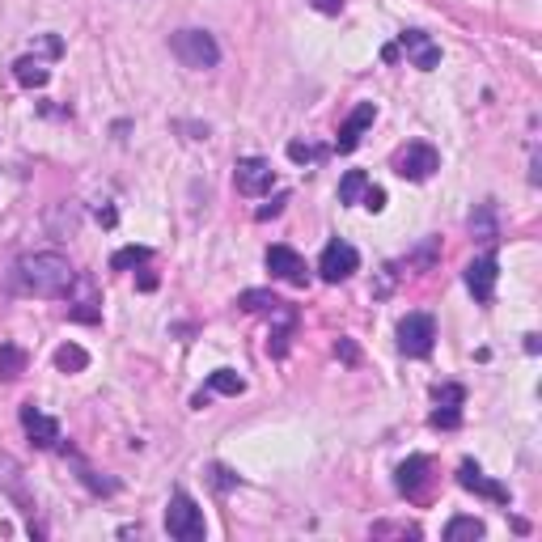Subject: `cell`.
<instances>
[{"mask_svg":"<svg viewBox=\"0 0 542 542\" xmlns=\"http://www.w3.org/2000/svg\"><path fill=\"white\" fill-rule=\"evenodd\" d=\"M462 538H483V521H475V517H454L445 526V542H462Z\"/></svg>","mask_w":542,"mask_h":542,"instance_id":"22","label":"cell"},{"mask_svg":"<svg viewBox=\"0 0 542 542\" xmlns=\"http://www.w3.org/2000/svg\"><path fill=\"white\" fill-rule=\"evenodd\" d=\"M390 166H394L399 178H407V183H424V178H432L441 170V153L432 149V144H424V140H411L390 157Z\"/></svg>","mask_w":542,"mask_h":542,"instance_id":"4","label":"cell"},{"mask_svg":"<svg viewBox=\"0 0 542 542\" xmlns=\"http://www.w3.org/2000/svg\"><path fill=\"white\" fill-rule=\"evenodd\" d=\"M373 119H377V106H373V102H360L356 111L348 115V123L339 128L335 149H339V153H356V149H360V140H365V132L373 128Z\"/></svg>","mask_w":542,"mask_h":542,"instance_id":"10","label":"cell"},{"mask_svg":"<svg viewBox=\"0 0 542 542\" xmlns=\"http://www.w3.org/2000/svg\"><path fill=\"white\" fill-rule=\"evenodd\" d=\"M238 305H242V310H250V314H284V301L276 293H259V288L242 293Z\"/></svg>","mask_w":542,"mask_h":542,"instance_id":"16","label":"cell"},{"mask_svg":"<svg viewBox=\"0 0 542 542\" xmlns=\"http://www.w3.org/2000/svg\"><path fill=\"white\" fill-rule=\"evenodd\" d=\"M271 183H276V170H271V161L267 157H242L238 166H233V187H238L242 195H267Z\"/></svg>","mask_w":542,"mask_h":542,"instance_id":"6","label":"cell"},{"mask_svg":"<svg viewBox=\"0 0 542 542\" xmlns=\"http://www.w3.org/2000/svg\"><path fill=\"white\" fill-rule=\"evenodd\" d=\"M432 343H437V322H432V314H407L399 322V352L403 356L424 360L432 352Z\"/></svg>","mask_w":542,"mask_h":542,"instance_id":"5","label":"cell"},{"mask_svg":"<svg viewBox=\"0 0 542 542\" xmlns=\"http://www.w3.org/2000/svg\"><path fill=\"white\" fill-rule=\"evenodd\" d=\"M314 9H318V13H339L343 0H314Z\"/></svg>","mask_w":542,"mask_h":542,"instance_id":"28","label":"cell"},{"mask_svg":"<svg viewBox=\"0 0 542 542\" xmlns=\"http://www.w3.org/2000/svg\"><path fill=\"white\" fill-rule=\"evenodd\" d=\"M13 77H17V81H22L26 89H43V85L51 81V72H47V68L39 64V60H30V56H22V60H17V64H13Z\"/></svg>","mask_w":542,"mask_h":542,"instance_id":"17","label":"cell"},{"mask_svg":"<svg viewBox=\"0 0 542 542\" xmlns=\"http://www.w3.org/2000/svg\"><path fill=\"white\" fill-rule=\"evenodd\" d=\"M458 483L466 487V492L487 496L492 504H509V487H504V483H492V479H487V475L479 471L475 462H462V466H458Z\"/></svg>","mask_w":542,"mask_h":542,"instance_id":"14","label":"cell"},{"mask_svg":"<svg viewBox=\"0 0 542 542\" xmlns=\"http://www.w3.org/2000/svg\"><path fill=\"white\" fill-rule=\"evenodd\" d=\"M496 280H500L496 255H483V259H475L471 267H466V288H471V297L483 301V305L496 297Z\"/></svg>","mask_w":542,"mask_h":542,"instance_id":"13","label":"cell"},{"mask_svg":"<svg viewBox=\"0 0 542 542\" xmlns=\"http://www.w3.org/2000/svg\"><path fill=\"white\" fill-rule=\"evenodd\" d=\"M208 390L212 394H225V399H238V394L246 390V382L233 369H216L212 377H208Z\"/></svg>","mask_w":542,"mask_h":542,"instance_id":"20","label":"cell"},{"mask_svg":"<svg viewBox=\"0 0 542 542\" xmlns=\"http://www.w3.org/2000/svg\"><path fill=\"white\" fill-rule=\"evenodd\" d=\"M170 51L178 56V64L195 68V72H208V68L221 64V47H216V39L208 30H174L170 34Z\"/></svg>","mask_w":542,"mask_h":542,"instance_id":"2","label":"cell"},{"mask_svg":"<svg viewBox=\"0 0 542 542\" xmlns=\"http://www.w3.org/2000/svg\"><path fill=\"white\" fill-rule=\"evenodd\" d=\"M339 356H343V360H356V348H352L348 339H339Z\"/></svg>","mask_w":542,"mask_h":542,"instance_id":"30","label":"cell"},{"mask_svg":"<svg viewBox=\"0 0 542 542\" xmlns=\"http://www.w3.org/2000/svg\"><path fill=\"white\" fill-rule=\"evenodd\" d=\"M149 259H153V250H149V246H123V250H115L111 267H115V271H128V267H144Z\"/></svg>","mask_w":542,"mask_h":542,"instance_id":"23","label":"cell"},{"mask_svg":"<svg viewBox=\"0 0 542 542\" xmlns=\"http://www.w3.org/2000/svg\"><path fill=\"white\" fill-rule=\"evenodd\" d=\"M140 288H144V293H153V288H157V276H153V271H144V276H140Z\"/></svg>","mask_w":542,"mask_h":542,"instance_id":"29","label":"cell"},{"mask_svg":"<svg viewBox=\"0 0 542 542\" xmlns=\"http://www.w3.org/2000/svg\"><path fill=\"white\" fill-rule=\"evenodd\" d=\"M394 483H399V492H403L407 500H420V496L428 492V483H432V458H424V454L407 458L399 471H394Z\"/></svg>","mask_w":542,"mask_h":542,"instance_id":"8","label":"cell"},{"mask_svg":"<svg viewBox=\"0 0 542 542\" xmlns=\"http://www.w3.org/2000/svg\"><path fill=\"white\" fill-rule=\"evenodd\" d=\"M267 271L276 280H284V284H297V288H305V280H310L305 259L297 255V250H288V246H271L267 250Z\"/></svg>","mask_w":542,"mask_h":542,"instance_id":"11","label":"cell"},{"mask_svg":"<svg viewBox=\"0 0 542 542\" xmlns=\"http://www.w3.org/2000/svg\"><path fill=\"white\" fill-rule=\"evenodd\" d=\"M98 221L102 225H115V208H98Z\"/></svg>","mask_w":542,"mask_h":542,"instance_id":"31","label":"cell"},{"mask_svg":"<svg viewBox=\"0 0 542 542\" xmlns=\"http://www.w3.org/2000/svg\"><path fill=\"white\" fill-rule=\"evenodd\" d=\"M288 157L301 161V166H305V161H322V157H327V149H314V144H301V140H293V144H288Z\"/></svg>","mask_w":542,"mask_h":542,"instance_id":"24","label":"cell"},{"mask_svg":"<svg viewBox=\"0 0 542 542\" xmlns=\"http://www.w3.org/2000/svg\"><path fill=\"white\" fill-rule=\"evenodd\" d=\"M22 428H26V437H30V445H39V449H56L64 437H60V424L51 420V415H43L34 403H26L22 407Z\"/></svg>","mask_w":542,"mask_h":542,"instance_id":"12","label":"cell"},{"mask_svg":"<svg viewBox=\"0 0 542 542\" xmlns=\"http://www.w3.org/2000/svg\"><path fill=\"white\" fill-rule=\"evenodd\" d=\"M17 288L30 297H68L72 284H77V267H72L56 250H43V255H26L17 259Z\"/></svg>","mask_w":542,"mask_h":542,"instance_id":"1","label":"cell"},{"mask_svg":"<svg viewBox=\"0 0 542 542\" xmlns=\"http://www.w3.org/2000/svg\"><path fill=\"white\" fill-rule=\"evenodd\" d=\"M360 267V255H356V246L348 242H327V250H322V259H318V276L327 280V284H343L352 276V271Z\"/></svg>","mask_w":542,"mask_h":542,"instance_id":"7","label":"cell"},{"mask_svg":"<svg viewBox=\"0 0 542 542\" xmlns=\"http://www.w3.org/2000/svg\"><path fill=\"white\" fill-rule=\"evenodd\" d=\"M284 204H288V195H276L267 208H259V221H267V216H280L284 212Z\"/></svg>","mask_w":542,"mask_h":542,"instance_id":"26","label":"cell"},{"mask_svg":"<svg viewBox=\"0 0 542 542\" xmlns=\"http://www.w3.org/2000/svg\"><path fill=\"white\" fill-rule=\"evenodd\" d=\"M462 403H466V390L462 386H441L437 390V411H432V428H458L462 424Z\"/></svg>","mask_w":542,"mask_h":542,"instance_id":"15","label":"cell"},{"mask_svg":"<svg viewBox=\"0 0 542 542\" xmlns=\"http://www.w3.org/2000/svg\"><path fill=\"white\" fill-rule=\"evenodd\" d=\"M212 475H216V487H233V483H238V475H229L225 466H212Z\"/></svg>","mask_w":542,"mask_h":542,"instance_id":"27","label":"cell"},{"mask_svg":"<svg viewBox=\"0 0 542 542\" xmlns=\"http://www.w3.org/2000/svg\"><path fill=\"white\" fill-rule=\"evenodd\" d=\"M166 534L178 542H204L208 526H204V509L191 500V492H178L170 496V509H166Z\"/></svg>","mask_w":542,"mask_h":542,"instance_id":"3","label":"cell"},{"mask_svg":"<svg viewBox=\"0 0 542 542\" xmlns=\"http://www.w3.org/2000/svg\"><path fill=\"white\" fill-rule=\"evenodd\" d=\"M360 204H365L369 212H382V208H386V191L369 183V191H365V200H360Z\"/></svg>","mask_w":542,"mask_h":542,"instance_id":"25","label":"cell"},{"mask_svg":"<svg viewBox=\"0 0 542 542\" xmlns=\"http://www.w3.org/2000/svg\"><path fill=\"white\" fill-rule=\"evenodd\" d=\"M365 191H369V174L348 170L343 174V183H339V204H360L365 200Z\"/></svg>","mask_w":542,"mask_h":542,"instance_id":"19","label":"cell"},{"mask_svg":"<svg viewBox=\"0 0 542 542\" xmlns=\"http://www.w3.org/2000/svg\"><path fill=\"white\" fill-rule=\"evenodd\" d=\"M56 369H60V373H81V369H89V352L77 348V343H64V348H56Z\"/></svg>","mask_w":542,"mask_h":542,"instance_id":"21","label":"cell"},{"mask_svg":"<svg viewBox=\"0 0 542 542\" xmlns=\"http://www.w3.org/2000/svg\"><path fill=\"white\" fill-rule=\"evenodd\" d=\"M26 352L17 348V343H0V377H5V382H13V377H22L26 373Z\"/></svg>","mask_w":542,"mask_h":542,"instance_id":"18","label":"cell"},{"mask_svg":"<svg viewBox=\"0 0 542 542\" xmlns=\"http://www.w3.org/2000/svg\"><path fill=\"white\" fill-rule=\"evenodd\" d=\"M399 51H403V56H407L415 68H420V72H432V68L441 64V47L432 43L424 30H403V34H399Z\"/></svg>","mask_w":542,"mask_h":542,"instance_id":"9","label":"cell"}]
</instances>
